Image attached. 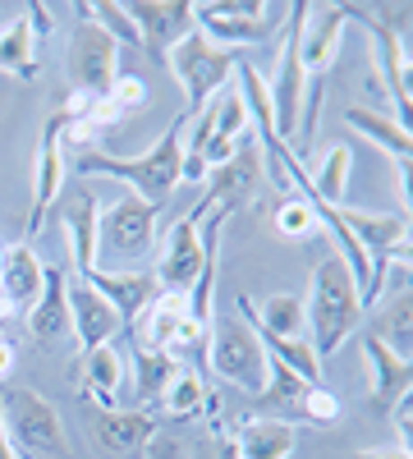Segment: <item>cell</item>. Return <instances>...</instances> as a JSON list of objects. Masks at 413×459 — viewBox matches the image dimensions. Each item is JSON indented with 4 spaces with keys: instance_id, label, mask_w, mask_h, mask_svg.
<instances>
[{
    "instance_id": "obj_1",
    "label": "cell",
    "mask_w": 413,
    "mask_h": 459,
    "mask_svg": "<svg viewBox=\"0 0 413 459\" xmlns=\"http://www.w3.org/2000/svg\"><path fill=\"white\" fill-rule=\"evenodd\" d=\"M184 129L189 115H175L166 125V134L157 138V147L138 152V157H110V152H83L79 157V175H110L125 179L129 194H138L142 203L161 207L175 188L184 184Z\"/></svg>"
},
{
    "instance_id": "obj_2",
    "label": "cell",
    "mask_w": 413,
    "mask_h": 459,
    "mask_svg": "<svg viewBox=\"0 0 413 459\" xmlns=\"http://www.w3.org/2000/svg\"><path fill=\"white\" fill-rule=\"evenodd\" d=\"M358 322H363V303H358V285L349 276V266L340 257H322L313 272V299L304 303V331H308L313 354L326 363L358 331Z\"/></svg>"
},
{
    "instance_id": "obj_3",
    "label": "cell",
    "mask_w": 413,
    "mask_h": 459,
    "mask_svg": "<svg viewBox=\"0 0 413 459\" xmlns=\"http://www.w3.org/2000/svg\"><path fill=\"white\" fill-rule=\"evenodd\" d=\"M0 428L19 459H73L65 418L37 391H5L0 395Z\"/></svg>"
},
{
    "instance_id": "obj_4",
    "label": "cell",
    "mask_w": 413,
    "mask_h": 459,
    "mask_svg": "<svg viewBox=\"0 0 413 459\" xmlns=\"http://www.w3.org/2000/svg\"><path fill=\"white\" fill-rule=\"evenodd\" d=\"M345 5H308V23H304V42H298V56H304V74H308V115H304V138H298V152L294 157L304 161V152L313 147V134H317V115H322V101H326V74L340 56V42H345Z\"/></svg>"
},
{
    "instance_id": "obj_5",
    "label": "cell",
    "mask_w": 413,
    "mask_h": 459,
    "mask_svg": "<svg viewBox=\"0 0 413 459\" xmlns=\"http://www.w3.org/2000/svg\"><path fill=\"white\" fill-rule=\"evenodd\" d=\"M166 65H170V74L179 79V88H184V97H189V120L194 115L220 92V88H230V74H235V51H225V47H216V42H207V37L194 28L189 37H179V42L166 51Z\"/></svg>"
},
{
    "instance_id": "obj_6",
    "label": "cell",
    "mask_w": 413,
    "mask_h": 459,
    "mask_svg": "<svg viewBox=\"0 0 413 459\" xmlns=\"http://www.w3.org/2000/svg\"><path fill=\"white\" fill-rule=\"evenodd\" d=\"M345 19H358L372 42L382 47V79L395 101V120L409 129V5H345Z\"/></svg>"
},
{
    "instance_id": "obj_7",
    "label": "cell",
    "mask_w": 413,
    "mask_h": 459,
    "mask_svg": "<svg viewBox=\"0 0 413 459\" xmlns=\"http://www.w3.org/2000/svg\"><path fill=\"white\" fill-rule=\"evenodd\" d=\"M207 368L225 381V386H239L244 395L262 391V381H267V354H262V344H257V335L248 331L244 317H211Z\"/></svg>"
},
{
    "instance_id": "obj_8",
    "label": "cell",
    "mask_w": 413,
    "mask_h": 459,
    "mask_svg": "<svg viewBox=\"0 0 413 459\" xmlns=\"http://www.w3.org/2000/svg\"><path fill=\"white\" fill-rule=\"evenodd\" d=\"M304 23H308V5L298 0V5L285 10V47H280V60H276V79L267 83V97H271V134L280 143L298 134V106H304V92H308L304 56H298Z\"/></svg>"
},
{
    "instance_id": "obj_9",
    "label": "cell",
    "mask_w": 413,
    "mask_h": 459,
    "mask_svg": "<svg viewBox=\"0 0 413 459\" xmlns=\"http://www.w3.org/2000/svg\"><path fill=\"white\" fill-rule=\"evenodd\" d=\"M157 239V207L138 194H120L97 212V257L110 262H142Z\"/></svg>"
},
{
    "instance_id": "obj_10",
    "label": "cell",
    "mask_w": 413,
    "mask_h": 459,
    "mask_svg": "<svg viewBox=\"0 0 413 459\" xmlns=\"http://www.w3.org/2000/svg\"><path fill=\"white\" fill-rule=\"evenodd\" d=\"M340 221L354 235V244L363 248V257L372 262V303H377L382 290H386L391 262L409 266V221L382 216V212H354V207H340Z\"/></svg>"
},
{
    "instance_id": "obj_11",
    "label": "cell",
    "mask_w": 413,
    "mask_h": 459,
    "mask_svg": "<svg viewBox=\"0 0 413 459\" xmlns=\"http://www.w3.org/2000/svg\"><path fill=\"white\" fill-rule=\"evenodd\" d=\"M194 23H202L198 32L216 47H257L276 32V5L262 0H202L194 5Z\"/></svg>"
},
{
    "instance_id": "obj_12",
    "label": "cell",
    "mask_w": 413,
    "mask_h": 459,
    "mask_svg": "<svg viewBox=\"0 0 413 459\" xmlns=\"http://www.w3.org/2000/svg\"><path fill=\"white\" fill-rule=\"evenodd\" d=\"M116 56H120V42L110 37L106 28H97L88 14H79V23H73L69 32V83L79 88V97H106V88L116 83Z\"/></svg>"
},
{
    "instance_id": "obj_13",
    "label": "cell",
    "mask_w": 413,
    "mask_h": 459,
    "mask_svg": "<svg viewBox=\"0 0 413 459\" xmlns=\"http://www.w3.org/2000/svg\"><path fill=\"white\" fill-rule=\"evenodd\" d=\"M207 203H198L189 216H179L170 239L161 248V262H157V290H170V294H189L202 262H207V235H202V221H207Z\"/></svg>"
},
{
    "instance_id": "obj_14",
    "label": "cell",
    "mask_w": 413,
    "mask_h": 459,
    "mask_svg": "<svg viewBox=\"0 0 413 459\" xmlns=\"http://www.w3.org/2000/svg\"><path fill=\"white\" fill-rule=\"evenodd\" d=\"M65 129H69V110H56L42 138H37V161H32V203H28V235L42 230V216L56 207L65 194Z\"/></svg>"
},
{
    "instance_id": "obj_15",
    "label": "cell",
    "mask_w": 413,
    "mask_h": 459,
    "mask_svg": "<svg viewBox=\"0 0 413 459\" xmlns=\"http://www.w3.org/2000/svg\"><path fill=\"white\" fill-rule=\"evenodd\" d=\"M138 32V47L147 56L166 60V51L179 42V37H189L198 23H194V5H184V0H125L120 5Z\"/></svg>"
},
{
    "instance_id": "obj_16",
    "label": "cell",
    "mask_w": 413,
    "mask_h": 459,
    "mask_svg": "<svg viewBox=\"0 0 413 459\" xmlns=\"http://www.w3.org/2000/svg\"><path fill=\"white\" fill-rule=\"evenodd\" d=\"M363 363H367V409L372 413H391L409 391H413V363L400 359L382 335H363Z\"/></svg>"
},
{
    "instance_id": "obj_17",
    "label": "cell",
    "mask_w": 413,
    "mask_h": 459,
    "mask_svg": "<svg viewBox=\"0 0 413 459\" xmlns=\"http://www.w3.org/2000/svg\"><path fill=\"white\" fill-rule=\"evenodd\" d=\"M65 303H69V331L79 335L83 354L101 350V344H116V335L125 331L120 313L88 285V281H69L65 276Z\"/></svg>"
},
{
    "instance_id": "obj_18",
    "label": "cell",
    "mask_w": 413,
    "mask_h": 459,
    "mask_svg": "<svg viewBox=\"0 0 413 459\" xmlns=\"http://www.w3.org/2000/svg\"><path fill=\"white\" fill-rule=\"evenodd\" d=\"M189 294H170V290H157V299L125 326L133 335L138 350H152V354H170V344L184 335L189 326Z\"/></svg>"
},
{
    "instance_id": "obj_19",
    "label": "cell",
    "mask_w": 413,
    "mask_h": 459,
    "mask_svg": "<svg viewBox=\"0 0 413 459\" xmlns=\"http://www.w3.org/2000/svg\"><path fill=\"white\" fill-rule=\"evenodd\" d=\"M88 432H92V446L106 459H120V455H133L142 446H152L161 423H157V418H147L142 409H97Z\"/></svg>"
},
{
    "instance_id": "obj_20",
    "label": "cell",
    "mask_w": 413,
    "mask_h": 459,
    "mask_svg": "<svg viewBox=\"0 0 413 459\" xmlns=\"http://www.w3.org/2000/svg\"><path fill=\"white\" fill-rule=\"evenodd\" d=\"M60 225L69 235V257L79 266V276H88L97 266V212L101 203L88 194V188H73V194H60Z\"/></svg>"
},
{
    "instance_id": "obj_21",
    "label": "cell",
    "mask_w": 413,
    "mask_h": 459,
    "mask_svg": "<svg viewBox=\"0 0 413 459\" xmlns=\"http://www.w3.org/2000/svg\"><path fill=\"white\" fill-rule=\"evenodd\" d=\"M317 386L313 381H304L298 372H289L285 363L267 359V381H262V391H257V409L262 418H280V423H304V413H308V395Z\"/></svg>"
},
{
    "instance_id": "obj_22",
    "label": "cell",
    "mask_w": 413,
    "mask_h": 459,
    "mask_svg": "<svg viewBox=\"0 0 413 459\" xmlns=\"http://www.w3.org/2000/svg\"><path fill=\"white\" fill-rule=\"evenodd\" d=\"M79 281H88V285L110 303V308L120 313V322H125V326L147 308V303L157 299V281L147 276V272H101V266H92V272H88V276H79Z\"/></svg>"
},
{
    "instance_id": "obj_23",
    "label": "cell",
    "mask_w": 413,
    "mask_h": 459,
    "mask_svg": "<svg viewBox=\"0 0 413 459\" xmlns=\"http://www.w3.org/2000/svg\"><path fill=\"white\" fill-rule=\"evenodd\" d=\"M257 175H262V166H257V147L244 138L239 143V152L225 166H216V170H207V194H202V203L207 207H239L248 194H253V184H257Z\"/></svg>"
},
{
    "instance_id": "obj_24",
    "label": "cell",
    "mask_w": 413,
    "mask_h": 459,
    "mask_svg": "<svg viewBox=\"0 0 413 459\" xmlns=\"http://www.w3.org/2000/svg\"><path fill=\"white\" fill-rule=\"evenodd\" d=\"M28 331L37 344H60L69 335V303H65V272L60 266H47L42 272V294H37V303L23 313Z\"/></svg>"
},
{
    "instance_id": "obj_25",
    "label": "cell",
    "mask_w": 413,
    "mask_h": 459,
    "mask_svg": "<svg viewBox=\"0 0 413 459\" xmlns=\"http://www.w3.org/2000/svg\"><path fill=\"white\" fill-rule=\"evenodd\" d=\"M230 441H235L239 459H289L294 446H298V432H294V423L253 413V418H244V423L235 428Z\"/></svg>"
},
{
    "instance_id": "obj_26",
    "label": "cell",
    "mask_w": 413,
    "mask_h": 459,
    "mask_svg": "<svg viewBox=\"0 0 413 459\" xmlns=\"http://www.w3.org/2000/svg\"><path fill=\"white\" fill-rule=\"evenodd\" d=\"M42 257H37L28 244H14L5 248V262H0V294L10 299V308L14 313H28L37 294H42Z\"/></svg>"
},
{
    "instance_id": "obj_27",
    "label": "cell",
    "mask_w": 413,
    "mask_h": 459,
    "mask_svg": "<svg viewBox=\"0 0 413 459\" xmlns=\"http://www.w3.org/2000/svg\"><path fill=\"white\" fill-rule=\"evenodd\" d=\"M345 125H349L354 134H363L367 143H377V147L386 152V157H391L395 166L413 157V138H409V129L395 120V115L367 110V106H349V110H345Z\"/></svg>"
},
{
    "instance_id": "obj_28",
    "label": "cell",
    "mask_w": 413,
    "mask_h": 459,
    "mask_svg": "<svg viewBox=\"0 0 413 459\" xmlns=\"http://www.w3.org/2000/svg\"><path fill=\"white\" fill-rule=\"evenodd\" d=\"M125 381V359L116 344H101V350H88L83 354V372H79V391L101 404V409H116V391Z\"/></svg>"
},
{
    "instance_id": "obj_29",
    "label": "cell",
    "mask_w": 413,
    "mask_h": 459,
    "mask_svg": "<svg viewBox=\"0 0 413 459\" xmlns=\"http://www.w3.org/2000/svg\"><path fill=\"white\" fill-rule=\"evenodd\" d=\"M0 69L14 74L19 83H32L37 79V37H32L28 14L0 23Z\"/></svg>"
},
{
    "instance_id": "obj_30",
    "label": "cell",
    "mask_w": 413,
    "mask_h": 459,
    "mask_svg": "<svg viewBox=\"0 0 413 459\" xmlns=\"http://www.w3.org/2000/svg\"><path fill=\"white\" fill-rule=\"evenodd\" d=\"M161 404H166L170 418H194V413H202V409L216 413V400L207 395V381H202L198 368H189V363L175 368V377H170V386H166Z\"/></svg>"
},
{
    "instance_id": "obj_31",
    "label": "cell",
    "mask_w": 413,
    "mask_h": 459,
    "mask_svg": "<svg viewBox=\"0 0 413 459\" xmlns=\"http://www.w3.org/2000/svg\"><path fill=\"white\" fill-rule=\"evenodd\" d=\"M349 170H354V147H331L326 157H322V166H317V175L308 170V184H313V194L322 198V203H331V207H345V188H349Z\"/></svg>"
},
{
    "instance_id": "obj_32",
    "label": "cell",
    "mask_w": 413,
    "mask_h": 459,
    "mask_svg": "<svg viewBox=\"0 0 413 459\" xmlns=\"http://www.w3.org/2000/svg\"><path fill=\"white\" fill-rule=\"evenodd\" d=\"M175 368H179L175 359L152 354V350H138V344H133V400L138 404H161Z\"/></svg>"
},
{
    "instance_id": "obj_33",
    "label": "cell",
    "mask_w": 413,
    "mask_h": 459,
    "mask_svg": "<svg viewBox=\"0 0 413 459\" xmlns=\"http://www.w3.org/2000/svg\"><path fill=\"white\" fill-rule=\"evenodd\" d=\"M409 322H413V299L400 294V299L391 303V313H386L377 326H372V335H382L400 359H409V350H413V331H409Z\"/></svg>"
},
{
    "instance_id": "obj_34",
    "label": "cell",
    "mask_w": 413,
    "mask_h": 459,
    "mask_svg": "<svg viewBox=\"0 0 413 459\" xmlns=\"http://www.w3.org/2000/svg\"><path fill=\"white\" fill-rule=\"evenodd\" d=\"M79 14H88L97 28H106L116 42H133L138 47V32H133V23H129V14L116 5V0H92V5H83Z\"/></svg>"
},
{
    "instance_id": "obj_35",
    "label": "cell",
    "mask_w": 413,
    "mask_h": 459,
    "mask_svg": "<svg viewBox=\"0 0 413 459\" xmlns=\"http://www.w3.org/2000/svg\"><path fill=\"white\" fill-rule=\"evenodd\" d=\"M106 101L116 106L120 115H133V110H142L147 101H152V92H147V83L138 79V74L120 69V74H116V83L106 88Z\"/></svg>"
},
{
    "instance_id": "obj_36",
    "label": "cell",
    "mask_w": 413,
    "mask_h": 459,
    "mask_svg": "<svg viewBox=\"0 0 413 459\" xmlns=\"http://www.w3.org/2000/svg\"><path fill=\"white\" fill-rule=\"evenodd\" d=\"M276 230H280L285 239H308L313 230H317V216H313V207L304 198H289V203L276 207Z\"/></svg>"
},
{
    "instance_id": "obj_37",
    "label": "cell",
    "mask_w": 413,
    "mask_h": 459,
    "mask_svg": "<svg viewBox=\"0 0 413 459\" xmlns=\"http://www.w3.org/2000/svg\"><path fill=\"white\" fill-rule=\"evenodd\" d=\"M340 413H345L340 395H331L326 386H317V391L308 395V413H304V423H313V428H331Z\"/></svg>"
},
{
    "instance_id": "obj_38",
    "label": "cell",
    "mask_w": 413,
    "mask_h": 459,
    "mask_svg": "<svg viewBox=\"0 0 413 459\" xmlns=\"http://www.w3.org/2000/svg\"><path fill=\"white\" fill-rule=\"evenodd\" d=\"M189 459H239V450H235V441L225 437V432H211V437H198L194 441Z\"/></svg>"
},
{
    "instance_id": "obj_39",
    "label": "cell",
    "mask_w": 413,
    "mask_h": 459,
    "mask_svg": "<svg viewBox=\"0 0 413 459\" xmlns=\"http://www.w3.org/2000/svg\"><path fill=\"white\" fill-rule=\"evenodd\" d=\"M386 418L395 423V437H400V446L409 450V432H413V395H404V400H400V404H395Z\"/></svg>"
},
{
    "instance_id": "obj_40",
    "label": "cell",
    "mask_w": 413,
    "mask_h": 459,
    "mask_svg": "<svg viewBox=\"0 0 413 459\" xmlns=\"http://www.w3.org/2000/svg\"><path fill=\"white\" fill-rule=\"evenodd\" d=\"M14 363H19V350L5 340V331H0V381H5V377L14 372Z\"/></svg>"
},
{
    "instance_id": "obj_41",
    "label": "cell",
    "mask_w": 413,
    "mask_h": 459,
    "mask_svg": "<svg viewBox=\"0 0 413 459\" xmlns=\"http://www.w3.org/2000/svg\"><path fill=\"white\" fill-rule=\"evenodd\" d=\"M349 459H413L404 446H391V450H358V455H349Z\"/></svg>"
},
{
    "instance_id": "obj_42",
    "label": "cell",
    "mask_w": 413,
    "mask_h": 459,
    "mask_svg": "<svg viewBox=\"0 0 413 459\" xmlns=\"http://www.w3.org/2000/svg\"><path fill=\"white\" fill-rule=\"evenodd\" d=\"M0 459H19L14 446H10V437H5V428H0Z\"/></svg>"
},
{
    "instance_id": "obj_43",
    "label": "cell",
    "mask_w": 413,
    "mask_h": 459,
    "mask_svg": "<svg viewBox=\"0 0 413 459\" xmlns=\"http://www.w3.org/2000/svg\"><path fill=\"white\" fill-rule=\"evenodd\" d=\"M0 262H5V248H0Z\"/></svg>"
}]
</instances>
